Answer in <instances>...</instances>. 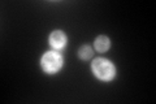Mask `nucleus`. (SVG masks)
Here are the masks:
<instances>
[{
	"mask_svg": "<svg viewBox=\"0 0 156 104\" xmlns=\"http://www.w3.org/2000/svg\"><path fill=\"white\" fill-rule=\"evenodd\" d=\"M62 65V59L57 52H47L42 57V66L47 73H56Z\"/></svg>",
	"mask_w": 156,
	"mask_h": 104,
	"instance_id": "obj_2",
	"label": "nucleus"
},
{
	"mask_svg": "<svg viewBox=\"0 0 156 104\" xmlns=\"http://www.w3.org/2000/svg\"><path fill=\"white\" fill-rule=\"evenodd\" d=\"M92 70L96 77H99L103 81H109L115 76V66L112 65V63L104 59H96L92 63Z\"/></svg>",
	"mask_w": 156,
	"mask_h": 104,
	"instance_id": "obj_1",
	"label": "nucleus"
},
{
	"mask_svg": "<svg viewBox=\"0 0 156 104\" xmlns=\"http://www.w3.org/2000/svg\"><path fill=\"white\" fill-rule=\"evenodd\" d=\"M50 43H51V46L53 48H56V49H61L62 47L65 46V43H66V38L64 35V33L62 31H53L51 34V37H50Z\"/></svg>",
	"mask_w": 156,
	"mask_h": 104,
	"instance_id": "obj_3",
	"label": "nucleus"
},
{
	"mask_svg": "<svg viewBox=\"0 0 156 104\" xmlns=\"http://www.w3.org/2000/svg\"><path fill=\"white\" fill-rule=\"evenodd\" d=\"M111 46V42H109V39L107 38V37H99V38H96V41H95V48L98 49L99 52H105L107 49L109 48Z\"/></svg>",
	"mask_w": 156,
	"mask_h": 104,
	"instance_id": "obj_4",
	"label": "nucleus"
},
{
	"mask_svg": "<svg viewBox=\"0 0 156 104\" xmlns=\"http://www.w3.org/2000/svg\"><path fill=\"white\" fill-rule=\"evenodd\" d=\"M91 55H92V51L89 46H83L80 49V56L83 59V60H87L89 57H91Z\"/></svg>",
	"mask_w": 156,
	"mask_h": 104,
	"instance_id": "obj_5",
	"label": "nucleus"
}]
</instances>
